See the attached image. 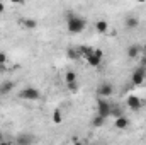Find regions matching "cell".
Instances as JSON below:
<instances>
[{
  "mask_svg": "<svg viewBox=\"0 0 146 145\" xmlns=\"http://www.w3.org/2000/svg\"><path fill=\"white\" fill-rule=\"evenodd\" d=\"M7 70V65H0V73H3Z\"/></svg>",
  "mask_w": 146,
  "mask_h": 145,
  "instance_id": "603a6c76",
  "label": "cell"
},
{
  "mask_svg": "<svg viewBox=\"0 0 146 145\" xmlns=\"http://www.w3.org/2000/svg\"><path fill=\"white\" fill-rule=\"evenodd\" d=\"M139 67H145V68H146V55H145V53L139 56Z\"/></svg>",
  "mask_w": 146,
  "mask_h": 145,
  "instance_id": "7402d4cb",
  "label": "cell"
},
{
  "mask_svg": "<svg viewBox=\"0 0 146 145\" xmlns=\"http://www.w3.org/2000/svg\"><path fill=\"white\" fill-rule=\"evenodd\" d=\"M0 145H12V144H10V142H7V140H3V142H2Z\"/></svg>",
  "mask_w": 146,
  "mask_h": 145,
  "instance_id": "4316f807",
  "label": "cell"
},
{
  "mask_svg": "<svg viewBox=\"0 0 146 145\" xmlns=\"http://www.w3.org/2000/svg\"><path fill=\"white\" fill-rule=\"evenodd\" d=\"M3 140H5V135H3V133H2V132H0V144H2V142H3Z\"/></svg>",
  "mask_w": 146,
  "mask_h": 145,
  "instance_id": "d4e9b609",
  "label": "cell"
},
{
  "mask_svg": "<svg viewBox=\"0 0 146 145\" xmlns=\"http://www.w3.org/2000/svg\"><path fill=\"white\" fill-rule=\"evenodd\" d=\"M124 26H126V29L133 31V29H136V28L139 26V19H138L136 15H127V17L124 19Z\"/></svg>",
  "mask_w": 146,
  "mask_h": 145,
  "instance_id": "7c38bea8",
  "label": "cell"
},
{
  "mask_svg": "<svg viewBox=\"0 0 146 145\" xmlns=\"http://www.w3.org/2000/svg\"><path fill=\"white\" fill-rule=\"evenodd\" d=\"M78 53H80V56H83L87 60L90 55H94V48H90V46H80L78 48Z\"/></svg>",
  "mask_w": 146,
  "mask_h": 145,
  "instance_id": "9a60e30c",
  "label": "cell"
},
{
  "mask_svg": "<svg viewBox=\"0 0 146 145\" xmlns=\"http://www.w3.org/2000/svg\"><path fill=\"white\" fill-rule=\"evenodd\" d=\"M114 126H115L117 130H126V128L129 126V119H127L126 116H121V118L114 119Z\"/></svg>",
  "mask_w": 146,
  "mask_h": 145,
  "instance_id": "4fadbf2b",
  "label": "cell"
},
{
  "mask_svg": "<svg viewBox=\"0 0 146 145\" xmlns=\"http://www.w3.org/2000/svg\"><path fill=\"white\" fill-rule=\"evenodd\" d=\"M145 84H146V80H145Z\"/></svg>",
  "mask_w": 146,
  "mask_h": 145,
  "instance_id": "f1b7e54d",
  "label": "cell"
},
{
  "mask_svg": "<svg viewBox=\"0 0 146 145\" xmlns=\"http://www.w3.org/2000/svg\"><path fill=\"white\" fill-rule=\"evenodd\" d=\"M68 58H72V60H76V58H80V53H78V50H75V48H68Z\"/></svg>",
  "mask_w": 146,
  "mask_h": 145,
  "instance_id": "ffe728a7",
  "label": "cell"
},
{
  "mask_svg": "<svg viewBox=\"0 0 146 145\" xmlns=\"http://www.w3.org/2000/svg\"><path fill=\"white\" fill-rule=\"evenodd\" d=\"M95 29H97V33H107V29H109V24L106 22V21H97L95 22Z\"/></svg>",
  "mask_w": 146,
  "mask_h": 145,
  "instance_id": "e0dca14e",
  "label": "cell"
},
{
  "mask_svg": "<svg viewBox=\"0 0 146 145\" xmlns=\"http://www.w3.org/2000/svg\"><path fill=\"white\" fill-rule=\"evenodd\" d=\"M112 92H114V87H112V84H109V82H100L99 87H97V96L99 97L107 99L109 96H112Z\"/></svg>",
  "mask_w": 146,
  "mask_h": 145,
  "instance_id": "5b68a950",
  "label": "cell"
},
{
  "mask_svg": "<svg viewBox=\"0 0 146 145\" xmlns=\"http://www.w3.org/2000/svg\"><path fill=\"white\" fill-rule=\"evenodd\" d=\"M73 145H83V144H82V142H75Z\"/></svg>",
  "mask_w": 146,
  "mask_h": 145,
  "instance_id": "83f0119b",
  "label": "cell"
},
{
  "mask_svg": "<svg viewBox=\"0 0 146 145\" xmlns=\"http://www.w3.org/2000/svg\"><path fill=\"white\" fill-rule=\"evenodd\" d=\"M61 121H63L61 111H60V109H54V113H53V123H54V125H60Z\"/></svg>",
  "mask_w": 146,
  "mask_h": 145,
  "instance_id": "ac0fdd59",
  "label": "cell"
},
{
  "mask_svg": "<svg viewBox=\"0 0 146 145\" xmlns=\"http://www.w3.org/2000/svg\"><path fill=\"white\" fill-rule=\"evenodd\" d=\"M34 144V135L31 133H21L15 138V145H33Z\"/></svg>",
  "mask_w": 146,
  "mask_h": 145,
  "instance_id": "30bf717a",
  "label": "cell"
},
{
  "mask_svg": "<svg viewBox=\"0 0 146 145\" xmlns=\"http://www.w3.org/2000/svg\"><path fill=\"white\" fill-rule=\"evenodd\" d=\"M104 121H106V118H102V116H95L94 119H92V125L95 126V128H100V126H104Z\"/></svg>",
  "mask_w": 146,
  "mask_h": 145,
  "instance_id": "d6986e66",
  "label": "cell"
},
{
  "mask_svg": "<svg viewBox=\"0 0 146 145\" xmlns=\"http://www.w3.org/2000/svg\"><path fill=\"white\" fill-rule=\"evenodd\" d=\"M102 55H104L102 50H94V55H90V56L87 58V63H88L90 67H100Z\"/></svg>",
  "mask_w": 146,
  "mask_h": 145,
  "instance_id": "8992f818",
  "label": "cell"
},
{
  "mask_svg": "<svg viewBox=\"0 0 146 145\" xmlns=\"http://www.w3.org/2000/svg\"><path fill=\"white\" fill-rule=\"evenodd\" d=\"M110 104L107 99H104V97H99L97 99V114L99 116H102V118H107L110 116Z\"/></svg>",
  "mask_w": 146,
  "mask_h": 145,
  "instance_id": "3957f363",
  "label": "cell"
},
{
  "mask_svg": "<svg viewBox=\"0 0 146 145\" xmlns=\"http://www.w3.org/2000/svg\"><path fill=\"white\" fill-rule=\"evenodd\" d=\"M66 22H68V31L73 33V34H78V33H82L83 29H85V19H82L80 15H76V14H73V12H68V15H66Z\"/></svg>",
  "mask_w": 146,
  "mask_h": 145,
  "instance_id": "6da1fadb",
  "label": "cell"
},
{
  "mask_svg": "<svg viewBox=\"0 0 146 145\" xmlns=\"http://www.w3.org/2000/svg\"><path fill=\"white\" fill-rule=\"evenodd\" d=\"M141 46L139 44H131V46H127V50H126V55L131 58V60H134V58H138V56H141Z\"/></svg>",
  "mask_w": 146,
  "mask_h": 145,
  "instance_id": "8fae6325",
  "label": "cell"
},
{
  "mask_svg": "<svg viewBox=\"0 0 146 145\" xmlns=\"http://www.w3.org/2000/svg\"><path fill=\"white\" fill-rule=\"evenodd\" d=\"M0 65H7V55H5V51H0Z\"/></svg>",
  "mask_w": 146,
  "mask_h": 145,
  "instance_id": "44dd1931",
  "label": "cell"
},
{
  "mask_svg": "<svg viewBox=\"0 0 146 145\" xmlns=\"http://www.w3.org/2000/svg\"><path fill=\"white\" fill-rule=\"evenodd\" d=\"M145 80H146V68L145 67H138L131 75V82L134 85H141V84H145Z\"/></svg>",
  "mask_w": 146,
  "mask_h": 145,
  "instance_id": "277c9868",
  "label": "cell"
},
{
  "mask_svg": "<svg viewBox=\"0 0 146 145\" xmlns=\"http://www.w3.org/2000/svg\"><path fill=\"white\" fill-rule=\"evenodd\" d=\"M21 26L26 28V29H36L37 28V21L36 19H21Z\"/></svg>",
  "mask_w": 146,
  "mask_h": 145,
  "instance_id": "5bb4252c",
  "label": "cell"
},
{
  "mask_svg": "<svg viewBox=\"0 0 146 145\" xmlns=\"http://www.w3.org/2000/svg\"><path fill=\"white\" fill-rule=\"evenodd\" d=\"M141 51H143V53L146 55V41H145V44H143V48H141Z\"/></svg>",
  "mask_w": 146,
  "mask_h": 145,
  "instance_id": "484cf974",
  "label": "cell"
},
{
  "mask_svg": "<svg viewBox=\"0 0 146 145\" xmlns=\"http://www.w3.org/2000/svg\"><path fill=\"white\" fill-rule=\"evenodd\" d=\"M19 99H24V101H39L41 99V92L37 91L36 87H26V89L19 91Z\"/></svg>",
  "mask_w": 146,
  "mask_h": 145,
  "instance_id": "7a4b0ae2",
  "label": "cell"
},
{
  "mask_svg": "<svg viewBox=\"0 0 146 145\" xmlns=\"http://www.w3.org/2000/svg\"><path fill=\"white\" fill-rule=\"evenodd\" d=\"M3 10H5V5H3V3H2V2H0V14H2V12H3Z\"/></svg>",
  "mask_w": 146,
  "mask_h": 145,
  "instance_id": "cb8c5ba5",
  "label": "cell"
},
{
  "mask_svg": "<svg viewBox=\"0 0 146 145\" xmlns=\"http://www.w3.org/2000/svg\"><path fill=\"white\" fill-rule=\"evenodd\" d=\"M126 104H127V108H129V109L138 111V109H141V106H143V101H141L138 96H127Z\"/></svg>",
  "mask_w": 146,
  "mask_h": 145,
  "instance_id": "9c48e42d",
  "label": "cell"
},
{
  "mask_svg": "<svg viewBox=\"0 0 146 145\" xmlns=\"http://www.w3.org/2000/svg\"><path fill=\"white\" fill-rule=\"evenodd\" d=\"M110 116H112L114 119H117V118L124 116V114H122V109H121L119 104H112V106H110Z\"/></svg>",
  "mask_w": 146,
  "mask_h": 145,
  "instance_id": "2e32d148",
  "label": "cell"
},
{
  "mask_svg": "<svg viewBox=\"0 0 146 145\" xmlns=\"http://www.w3.org/2000/svg\"><path fill=\"white\" fill-rule=\"evenodd\" d=\"M14 87H15V84H14L12 80H3V82L0 84V97L9 96V94L14 91Z\"/></svg>",
  "mask_w": 146,
  "mask_h": 145,
  "instance_id": "ba28073f",
  "label": "cell"
},
{
  "mask_svg": "<svg viewBox=\"0 0 146 145\" xmlns=\"http://www.w3.org/2000/svg\"><path fill=\"white\" fill-rule=\"evenodd\" d=\"M65 82H66V85H68V89L73 91V92H76V73L73 72V70H68L66 75H65Z\"/></svg>",
  "mask_w": 146,
  "mask_h": 145,
  "instance_id": "52a82bcc",
  "label": "cell"
}]
</instances>
